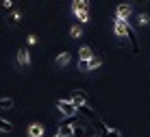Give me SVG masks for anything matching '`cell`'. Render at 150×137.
<instances>
[{"label": "cell", "mask_w": 150, "mask_h": 137, "mask_svg": "<svg viewBox=\"0 0 150 137\" xmlns=\"http://www.w3.org/2000/svg\"><path fill=\"white\" fill-rule=\"evenodd\" d=\"M57 109H59V113L65 115V118L76 115V104L72 102V100H59V102H57Z\"/></svg>", "instance_id": "1"}, {"label": "cell", "mask_w": 150, "mask_h": 137, "mask_svg": "<svg viewBox=\"0 0 150 137\" xmlns=\"http://www.w3.org/2000/svg\"><path fill=\"white\" fill-rule=\"evenodd\" d=\"M72 102L79 107V104H83V102H87V98H85V94L83 92H74V96H72Z\"/></svg>", "instance_id": "11"}, {"label": "cell", "mask_w": 150, "mask_h": 137, "mask_svg": "<svg viewBox=\"0 0 150 137\" xmlns=\"http://www.w3.org/2000/svg\"><path fill=\"white\" fill-rule=\"evenodd\" d=\"M76 18H79V22H87V20H89V9H85V11L76 13Z\"/></svg>", "instance_id": "16"}, {"label": "cell", "mask_w": 150, "mask_h": 137, "mask_svg": "<svg viewBox=\"0 0 150 137\" xmlns=\"http://www.w3.org/2000/svg\"><path fill=\"white\" fill-rule=\"evenodd\" d=\"M70 59H72V55H70V52H61V55L59 57H57V65H68V63H70Z\"/></svg>", "instance_id": "9"}, {"label": "cell", "mask_w": 150, "mask_h": 137, "mask_svg": "<svg viewBox=\"0 0 150 137\" xmlns=\"http://www.w3.org/2000/svg\"><path fill=\"white\" fill-rule=\"evenodd\" d=\"M72 137H89V135H87L85 126H79V124H76V126H74V135H72Z\"/></svg>", "instance_id": "14"}, {"label": "cell", "mask_w": 150, "mask_h": 137, "mask_svg": "<svg viewBox=\"0 0 150 137\" xmlns=\"http://www.w3.org/2000/svg\"><path fill=\"white\" fill-rule=\"evenodd\" d=\"M139 24L146 26V24H148V15H139Z\"/></svg>", "instance_id": "20"}, {"label": "cell", "mask_w": 150, "mask_h": 137, "mask_svg": "<svg viewBox=\"0 0 150 137\" xmlns=\"http://www.w3.org/2000/svg\"><path fill=\"white\" fill-rule=\"evenodd\" d=\"M28 135H30V137H41V135H44V126L37 124V122L30 124V126H28Z\"/></svg>", "instance_id": "7"}, {"label": "cell", "mask_w": 150, "mask_h": 137, "mask_svg": "<svg viewBox=\"0 0 150 137\" xmlns=\"http://www.w3.org/2000/svg\"><path fill=\"white\" fill-rule=\"evenodd\" d=\"M87 63H89V70H96V67H100V65H102V59L94 55L91 59H87Z\"/></svg>", "instance_id": "12"}, {"label": "cell", "mask_w": 150, "mask_h": 137, "mask_svg": "<svg viewBox=\"0 0 150 137\" xmlns=\"http://www.w3.org/2000/svg\"><path fill=\"white\" fill-rule=\"evenodd\" d=\"M70 33H72V37H81V33H83V31H81V26H72V31H70Z\"/></svg>", "instance_id": "19"}, {"label": "cell", "mask_w": 150, "mask_h": 137, "mask_svg": "<svg viewBox=\"0 0 150 137\" xmlns=\"http://www.w3.org/2000/svg\"><path fill=\"white\" fill-rule=\"evenodd\" d=\"M87 9V0H74L72 2V11L74 13H81V11H85Z\"/></svg>", "instance_id": "8"}, {"label": "cell", "mask_w": 150, "mask_h": 137, "mask_svg": "<svg viewBox=\"0 0 150 137\" xmlns=\"http://www.w3.org/2000/svg\"><path fill=\"white\" fill-rule=\"evenodd\" d=\"M133 2H135V4H146L148 0H133Z\"/></svg>", "instance_id": "22"}, {"label": "cell", "mask_w": 150, "mask_h": 137, "mask_svg": "<svg viewBox=\"0 0 150 137\" xmlns=\"http://www.w3.org/2000/svg\"><path fill=\"white\" fill-rule=\"evenodd\" d=\"M28 44H30V46L37 44V37H35V35H30V37H28Z\"/></svg>", "instance_id": "21"}, {"label": "cell", "mask_w": 150, "mask_h": 137, "mask_svg": "<svg viewBox=\"0 0 150 137\" xmlns=\"http://www.w3.org/2000/svg\"><path fill=\"white\" fill-rule=\"evenodd\" d=\"M126 24H128V20H120V18H115V24H113V33H115L120 39L126 37Z\"/></svg>", "instance_id": "4"}, {"label": "cell", "mask_w": 150, "mask_h": 137, "mask_svg": "<svg viewBox=\"0 0 150 137\" xmlns=\"http://www.w3.org/2000/svg\"><path fill=\"white\" fill-rule=\"evenodd\" d=\"M79 57L81 59H91V57H94V50H91L89 46H83V48L79 50Z\"/></svg>", "instance_id": "10"}, {"label": "cell", "mask_w": 150, "mask_h": 137, "mask_svg": "<svg viewBox=\"0 0 150 137\" xmlns=\"http://www.w3.org/2000/svg\"><path fill=\"white\" fill-rule=\"evenodd\" d=\"M105 137H122V133H120V131H115V128H109Z\"/></svg>", "instance_id": "18"}, {"label": "cell", "mask_w": 150, "mask_h": 137, "mask_svg": "<svg viewBox=\"0 0 150 137\" xmlns=\"http://www.w3.org/2000/svg\"><path fill=\"white\" fill-rule=\"evenodd\" d=\"M76 115H83L85 120H91V122H96V120H98L96 111H94V109H91L87 102H83V104H79V107H76Z\"/></svg>", "instance_id": "2"}, {"label": "cell", "mask_w": 150, "mask_h": 137, "mask_svg": "<svg viewBox=\"0 0 150 137\" xmlns=\"http://www.w3.org/2000/svg\"><path fill=\"white\" fill-rule=\"evenodd\" d=\"M11 131H13L11 122H7V120H2V118H0V133H11Z\"/></svg>", "instance_id": "13"}, {"label": "cell", "mask_w": 150, "mask_h": 137, "mask_svg": "<svg viewBox=\"0 0 150 137\" xmlns=\"http://www.w3.org/2000/svg\"><path fill=\"white\" fill-rule=\"evenodd\" d=\"M131 11H133L131 4H120V7H117V11H115V18H120V20H128Z\"/></svg>", "instance_id": "6"}, {"label": "cell", "mask_w": 150, "mask_h": 137, "mask_svg": "<svg viewBox=\"0 0 150 137\" xmlns=\"http://www.w3.org/2000/svg\"><path fill=\"white\" fill-rule=\"evenodd\" d=\"M11 107H13L11 98H0V109H11Z\"/></svg>", "instance_id": "15"}, {"label": "cell", "mask_w": 150, "mask_h": 137, "mask_svg": "<svg viewBox=\"0 0 150 137\" xmlns=\"http://www.w3.org/2000/svg\"><path fill=\"white\" fill-rule=\"evenodd\" d=\"M54 137H61V135H59V133H57V135H54Z\"/></svg>", "instance_id": "23"}, {"label": "cell", "mask_w": 150, "mask_h": 137, "mask_svg": "<svg viewBox=\"0 0 150 137\" xmlns=\"http://www.w3.org/2000/svg\"><path fill=\"white\" fill-rule=\"evenodd\" d=\"M79 70L81 72H89V63H87V59H81L79 61Z\"/></svg>", "instance_id": "17"}, {"label": "cell", "mask_w": 150, "mask_h": 137, "mask_svg": "<svg viewBox=\"0 0 150 137\" xmlns=\"http://www.w3.org/2000/svg\"><path fill=\"white\" fill-rule=\"evenodd\" d=\"M126 37H128V41H131V50L137 55V52L142 50V48H139V39H137V33H135V28H133L131 24H126Z\"/></svg>", "instance_id": "3"}, {"label": "cell", "mask_w": 150, "mask_h": 137, "mask_svg": "<svg viewBox=\"0 0 150 137\" xmlns=\"http://www.w3.org/2000/svg\"><path fill=\"white\" fill-rule=\"evenodd\" d=\"M18 67H28L30 65V55H28V50L26 48H20L18 50Z\"/></svg>", "instance_id": "5"}]
</instances>
